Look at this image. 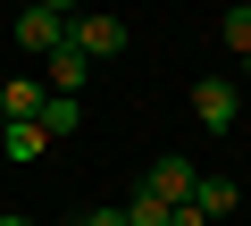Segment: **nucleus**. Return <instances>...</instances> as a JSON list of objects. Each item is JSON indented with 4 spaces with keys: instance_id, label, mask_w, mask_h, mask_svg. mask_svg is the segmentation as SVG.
Returning a JSON list of instances; mask_svg holds the SVG:
<instances>
[{
    "instance_id": "8",
    "label": "nucleus",
    "mask_w": 251,
    "mask_h": 226,
    "mask_svg": "<svg viewBox=\"0 0 251 226\" xmlns=\"http://www.w3.org/2000/svg\"><path fill=\"white\" fill-rule=\"evenodd\" d=\"M218 42L234 59H251V0H226V9H218Z\"/></svg>"
},
{
    "instance_id": "2",
    "label": "nucleus",
    "mask_w": 251,
    "mask_h": 226,
    "mask_svg": "<svg viewBox=\"0 0 251 226\" xmlns=\"http://www.w3.org/2000/svg\"><path fill=\"white\" fill-rule=\"evenodd\" d=\"M193 118H201L209 134H226V126L243 118V84H226V75H201V84H193Z\"/></svg>"
},
{
    "instance_id": "17",
    "label": "nucleus",
    "mask_w": 251,
    "mask_h": 226,
    "mask_svg": "<svg viewBox=\"0 0 251 226\" xmlns=\"http://www.w3.org/2000/svg\"><path fill=\"white\" fill-rule=\"evenodd\" d=\"M0 209H9V201H0Z\"/></svg>"
},
{
    "instance_id": "9",
    "label": "nucleus",
    "mask_w": 251,
    "mask_h": 226,
    "mask_svg": "<svg viewBox=\"0 0 251 226\" xmlns=\"http://www.w3.org/2000/svg\"><path fill=\"white\" fill-rule=\"evenodd\" d=\"M0 151H9V159H17V168H34V159H42V151H50V134H42V126H34V118H17V126H9V134H0Z\"/></svg>"
},
{
    "instance_id": "12",
    "label": "nucleus",
    "mask_w": 251,
    "mask_h": 226,
    "mask_svg": "<svg viewBox=\"0 0 251 226\" xmlns=\"http://www.w3.org/2000/svg\"><path fill=\"white\" fill-rule=\"evenodd\" d=\"M75 226H126V209H117V201H92V209H84Z\"/></svg>"
},
{
    "instance_id": "16",
    "label": "nucleus",
    "mask_w": 251,
    "mask_h": 226,
    "mask_svg": "<svg viewBox=\"0 0 251 226\" xmlns=\"http://www.w3.org/2000/svg\"><path fill=\"white\" fill-rule=\"evenodd\" d=\"M243 84H251V59H243Z\"/></svg>"
},
{
    "instance_id": "4",
    "label": "nucleus",
    "mask_w": 251,
    "mask_h": 226,
    "mask_svg": "<svg viewBox=\"0 0 251 226\" xmlns=\"http://www.w3.org/2000/svg\"><path fill=\"white\" fill-rule=\"evenodd\" d=\"M67 42V17H50V9H17V50L25 59H50Z\"/></svg>"
},
{
    "instance_id": "11",
    "label": "nucleus",
    "mask_w": 251,
    "mask_h": 226,
    "mask_svg": "<svg viewBox=\"0 0 251 226\" xmlns=\"http://www.w3.org/2000/svg\"><path fill=\"white\" fill-rule=\"evenodd\" d=\"M126 226H168V201H151V193H134V201H126Z\"/></svg>"
},
{
    "instance_id": "13",
    "label": "nucleus",
    "mask_w": 251,
    "mask_h": 226,
    "mask_svg": "<svg viewBox=\"0 0 251 226\" xmlns=\"http://www.w3.org/2000/svg\"><path fill=\"white\" fill-rule=\"evenodd\" d=\"M168 226H209V218H201L193 201H176V209H168Z\"/></svg>"
},
{
    "instance_id": "7",
    "label": "nucleus",
    "mask_w": 251,
    "mask_h": 226,
    "mask_svg": "<svg viewBox=\"0 0 251 226\" xmlns=\"http://www.w3.org/2000/svg\"><path fill=\"white\" fill-rule=\"evenodd\" d=\"M234 201H243V193H234V176H209V168L193 176V209H201V218H226Z\"/></svg>"
},
{
    "instance_id": "5",
    "label": "nucleus",
    "mask_w": 251,
    "mask_h": 226,
    "mask_svg": "<svg viewBox=\"0 0 251 226\" xmlns=\"http://www.w3.org/2000/svg\"><path fill=\"white\" fill-rule=\"evenodd\" d=\"M84 67H92V59H84L75 42H59V50L42 59V92H75V100H84Z\"/></svg>"
},
{
    "instance_id": "10",
    "label": "nucleus",
    "mask_w": 251,
    "mask_h": 226,
    "mask_svg": "<svg viewBox=\"0 0 251 226\" xmlns=\"http://www.w3.org/2000/svg\"><path fill=\"white\" fill-rule=\"evenodd\" d=\"M75 118H84L75 92H42V118H34V126H42V134H75Z\"/></svg>"
},
{
    "instance_id": "1",
    "label": "nucleus",
    "mask_w": 251,
    "mask_h": 226,
    "mask_svg": "<svg viewBox=\"0 0 251 226\" xmlns=\"http://www.w3.org/2000/svg\"><path fill=\"white\" fill-rule=\"evenodd\" d=\"M67 42H75L84 59H117L126 42H134V25H126L117 9H75V17H67Z\"/></svg>"
},
{
    "instance_id": "6",
    "label": "nucleus",
    "mask_w": 251,
    "mask_h": 226,
    "mask_svg": "<svg viewBox=\"0 0 251 226\" xmlns=\"http://www.w3.org/2000/svg\"><path fill=\"white\" fill-rule=\"evenodd\" d=\"M0 118H9V126H17V118H42V75L17 67L9 84H0Z\"/></svg>"
},
{
    "instance_id": "14",
    "label": "nucleus",
    "mask_w": 251,
    "mask_h": 226,
    "mask_svg": "<svg viewBox=\"0 0 251 226\" xmlns=\"http://www.w3.org/2000/svg\"><path fill=\"white\" fill-rule=\"evenodd\" d=\"M25 9H50V17H75L84 0H25Z\"/></svg>"
},
{
    "instance_id": "3",
    "label": "nucleus",
    "mask_w": 251,
    "mask_h": 226,
    "mask_svg": "<svg viewBox=\"0 0 251 226\" xmlns=\"http://www.w3.org/2000/svg\"><path fill=\"white\" fill-rule=\"evenodd\" d=\"M193 176H201V168H193L184 151H159V159H151V176H143V193L176 209V201H193Z\"/></svg>"
},
{
    "instance_id": "15",
    "label": "nucleus",
    "mask_w": 251,
    "mask_h": 226,
    "mask_svg": "<svg viewBox=\"0 0 251 226\" xmlns=\"http://www.w3.org/2000/svg\"><path fill=\"white\" fill-rule=\"evenodd\" d=\"M0 226H34V218H25V209H0Z\"/></svg>"
}]
</instances>
